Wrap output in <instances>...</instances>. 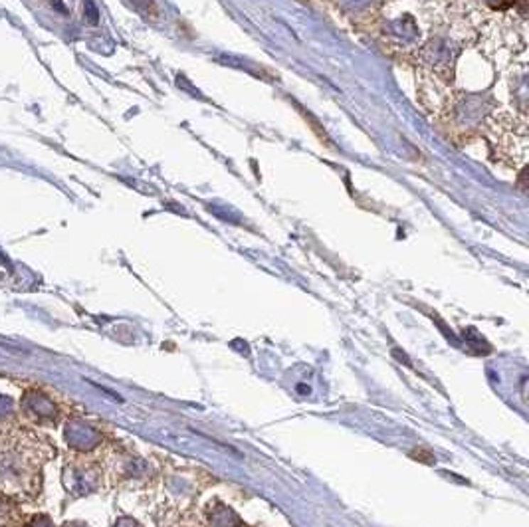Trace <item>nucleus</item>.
I'll return each instance as SVG.
<instances>
[{
  "instance_id": "10",
  "label": "nucleus",
  "mask_w": 529,
  "mask_h": 527,
  "mask_svg": "<svg viewBox=\"0 0 529 527\" xmlns=\"http://www.w3.org/2000/svg\"><path fill=\"white\" fill-rule=\"evenodd\" d=\"M65 527H85V526H84V523H68Z\"/></svg>"
},
{
  "instance_id": "1",
  "label": "nucleus",
  "mask_w": 529,
  "mask_h": 527,
  "mask_svg": "<svg viewBox=\"0 0 529 527\" xmlns=\"http://www.w3.org/2000/svg\"><path fill=\"white\" fill-rule=\"evenodd\" d=\"M64 438L68 446L74 450H92L102 442V435L93 426L85 425L82 420L68 422L64 428Z\"/></svg>"
},
{
  "instance_id": "2",
  "label": "nucleus",
  "mask_w": 529,
  "mask_h": 527,
  "mask_svg": "<svg viewBox=\"0 0 529 527\" xmlns=\"http://www.w3.org/2000/svg\"><path fill=\"white\" fill-rule=\"evenodd\" d=\"M22 408H24V412H26L30 418L40 420V422L54 420L58 415V408L56 405H54V400L50 397H46L44 393H40V390L26 393L24 398H22Z\"/></svg>"
},
{
  "instance_id": "6",
  "label": "nucleus",
  "mask_w": 529,
  "mask_h": 527,
  "mask_svg": "<svg viewBox=\"0 0 529 527\" xmlns=\"http://www.w3.org/2000/svg\"><path fill=\"white\" fill-rule=\"evenodd\" d=\"M30 527H54V523L48 516H34L30 521Z\"/></svg>"
},
{
  "instance_id": "8",
  "label": "nucleus",
  "mask_w": 529,
  "mask_h": 527,
  "mask_svg": "<svg viewBox=\"0 0 529 527\" xmlns=\"http://www.w3.org/2000/svg\"><path fill=\"white\" fill-rule=\"evenodd\" d=\"M113 527H139V523H137V521H133L131 518H121Z\"/></svg>"
},
{
  "instance_id": "7",
  "label": "nucleus",
  "mask_w": 529,
  "mask_h": 527,
  "mask_svg": "<svg viewBox=\"0 0 529 527\" xmlns=\"http://www.w3.org/2000/svg\"><path fill=\"white\" fill-rule=\"evenodd\" d=\"M85 16H87V20H90L92 24L97 22V10L93 6L92 0H85Z\"/></svg>"
},
{
  "instance_id": "3",
  "label": "nucleus",
  "mask_w": 529,
  "mask_h": 527,
  "mask_svg": "<svg viewBox=\"0 0 529 527\" xmlns=\"http://www.w3.org/2000/svg\"><path fill=\"white\" fill-rule=\"evenodd\" d=\"M65 486H68V490L75 491V494H87V491H92L95 488V481L85 474V472L80 470H68L64 476Z\"/></svg>"
},
{
  "instance_id": "4",
  "label": "nucleus",
  "mask_w": 529,
  "mask_h": 527,
  "mask_svg": "<svg viewBox=\"0 0 529 527\" xmlns=\"http://www.w3.org/2000/svg\"><path fill=\"white\" fill-rule=\"evenodd\" d=\"M210 521H213L214 527H236L240 523L238 516L234 513L233 509L228 508L214 509L213 516H210Z\"/></svg>"
},
{
  "instance_id": "9",
  "label": "nucleus",
  "mask_w": 529,
  "mask_h": 527,
  "mask_svg": "<svg viewBox=\"0 0 529 527\" xmlns=\"http://www.w3.org/2000/svg\"><path fill=\"white\" fill-rule=\"evenodd\" d=\"M297 393L306 395V393H309V387H304V385H299V387H297Z\"/></svg>"
},
{
  "instance_id": "5",
  "label": "nucleus",
  "mask_w": 529,
  "mask_h": 527,
  "mask_svg": "<svg viewBox=\"0 0 529 527\" xmlns=\"http://www.w3.org/2000/svg\"><path fill=\"white\" fill-rule=\"evenodd\" d=\"M14 410V400L10 397H4V395H0V416H6L10 415Z\"/></svg>"
}]
</instances>
